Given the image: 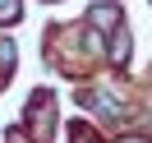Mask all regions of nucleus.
I'll list each match as a JSON object with an SVG mask.
<instances>
[{
    "instance_id": "f257e3e1",
    "label": "nucleus",
    "mask_w": 152,
    "mask_h": 143,
    "mask_svg": "<svg viewBox=\"0 0 152 143\" xmlns=\"http://www.w3.org/2000/svg\"><path fill=\"white\" fill-rule=\"evenodd\" d=\"M14 14H19V5L14 0H0V19H14Z\"/></svg>"
}]
</instances>
